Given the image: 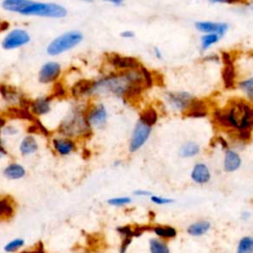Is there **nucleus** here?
I'll list each match as a JSON object with an SVG mask.
<instances>
[{
  "label": "nucleus",
  "mask_w": 253,
  "mask_h": 253,
  "mask_svg": "<svg viewBox=\"0 0 253 253\" xmlns=\"http://www.w3.org/2000/svg\"><path fill=\"white\" fill-rule=\"evenodd\" d=\"M146 86L142 67L139 70L126 71L112 74L99 81H94L91 94H113L116 96L134 98Z\"/></svg>",
  "instance_id": "obj_1"
},
{
  "label": "nucleus",
  "mask_w": 253,
  "mask_h": 253,
  "mask_svg": "<svg viewBox=\"0 0 253 253\" xmlns=\"http://www.w3.org/2000/svg\"><path fill=\"white\" fill-rule=\"evenodd\" d=\"M68 14V10L60 4L38 2L34 0H30L27 6L21 11L22 16H35L44 18H63Z\"/></svg>",
  "instance_id": "obj_2"
},
{
  "label": "nucleus",
  "mask_w": 253,
  "mask_h": 253,
  "mask_svg": "<svg viewBox=\"0 0 253 253\" xmlns=\"http://www.w3.org/2000/svg\"><path fill=\"white\" fill-rule=\"evenodd\" d=\"M231 126L236 129H250L253 122V113L250 106L243 101H235L226 111Z\"/></svg>",
  "instance_id": "obj_3"
},
{
  "label": "nucleus",
  "mask_w": 253,
  "mask_h": 253,
  "mask_svg": "<svg viewBox=\"0 0 253 253\" xmlns=\"http://www.w3.org/2000/svg\"><path fill=\"white\" fill-rule=\"evenodd\" d=\"M83 40V35L79 31H70L53 40L47 47L50 55H58L76 47Z\"/></svg>",
  "instance_id": "obj_4"
},
{
  "label": "nucleus",
  "mask_w": 253,
  "mask_h": 253,
  "mask_svg": "<svg viewBox=\"0 0 253 253\" xmlns=\"http://www.w3.org/2000/svg\"><path fill=\"white\" fill-rule=\"evenodd\" d=\"M59 131L68 136H80L89 131V124L81 112L73 111L61 123Z\"/></svg>",
  "instance_id": "obj_5"
},
{
  "label": "nucleus",
  "mask_w": 253,
  "mask_h": 253,
  "mask_svg": "<svg viewBox=\"0 0 253 253\" xmlns=\"http://www.w3.org/2000/svg\"><path fill=\"white\" fill-rule=\"evenodd\" d=\"M31 42V36L24 29L16 28L5 35L2 40L1 46L5 51H14L20 49Z\"/></svg>",
  "instance_id": "obj_6"
},
{
  "label": "nucleus",
  "mask_w": 253,
  "mask_h": 253,
  "mask_svg": "<svg viewBox=\"0 0 253 253\" xmlns=\"http://www.w3.org/2000/svg\"><path fill=\"white\" fill-rule=\"evenodd\" d=\"M107 59L111 66L119 71H134L139 70L142 67L141 62L132 56H124L121 54H111L107 55Z\"/></svg>",
  "instance_id": "obj_7"
},
{
  "label": "nucleus",
  "mask_w": 253,
  "mask_h": 253,
  "mask_svg": "<svg viewBox=\"0 0 253 253\" xmlns=\"http://www.w3.org/2000/svg\"><path fill=\"white\" fill-rule=\"evenodd\" d=\"M61 72V67L58 62L49 61L44 63L39 71V81L44 84H48L55 81Z\"/></svg>",
  "instance_id": "obj_8"
},
{
  "label": "nucleus",
  "mask_w": 253,
  "mask_h": 253,
  "mask_svg": "<svg viewBox=\"0 0 253 253\" xmlns=\"http://www.w3.org/2000/svg\"><path fill=\"white\" fill-rule=\"evenodd\" d=\"M149 135H150V126L145 124L144 122L140 121L137 124L132 136V141L130 145L131 151H136L139 148H141L147 141Z\"/></svg>",
  "instance_id": "obj_9"
},
{
  "label": "nucleus",
  "mask_w": 253,
  "mask_h": 253,
  "mask_svg": "<svg viewBox=\"0 0 253 253\" xmlns=\"http://www.w3.org/2000/svg\"><path fill=\"white\" fill-rule=\"evenodd\" d=\"M194 99L192 95L188 92H172L166 95V100L169 105L179 111L186 110Z\"/></svg>",
  "instance_id": "obj_10"
},
{
  "label": "nucleus",
  "mask_w": 253,
  "mask_h": 253,
  "mask_svg": "<svg viewBox=\"0 0 253 253\" xmlns=\"http://www.w3.org/2000/svg\"><path fill=\"white\" fill-rule=\"evenodd\" d=\"M195 27L198 31L203 32L205 34L215 33L217 34L219 37H223L229 30V25L227 23H215L211 21L197 22L195 24Z\"/></svg>",
  "instance_id": "obj_11"
},
{
  "label": "nucleus",
  "mask_w": 253,
  "mask_h": 253,
  "mask_svg": "<svg viewBox=\"0 0 253 253\" xmlns=\"http://www.w3.org/2000/svg\"><path fill=\"white\" fill-rule=\"evenodd\" d=\"M0 94L3 100L10 105H23V102L25 101L21 93L13 86L1 84L0 85Z\"/></svg>",
  "instance_id": "obj_12"
},
{
  "label": "nucleus",
  "mask_w": 253,
  "mask_h": 253,
  "mask_svg": "<svg viewBox=\"0 0 253 253\" xmlns=\"http://www.w3.org/2000/svg\"><path fill=\"white\" fill-rule=\"evenodd\" d=\"M223 59L225 62V67L223 70V78L226 88H233L235 82V70L231 57V54L228 53L223 54Z\"/></svg>",
  "instance_id": "obj_13"
},
{
  "label": "nucleus",
  "mask_w": 253,
  "mask_h": 253,
  "mask_svg": "<svg viewBox=\"0 0 253 253\" xmlns=\"http://www.w3.org/2000/svg\"><path fill=\"white\" fill-rule=\"evenodd\" d=\"M88 124L94 126H97V128H100L102 126L106 121H107V112L106 109L104 108L103 105H98L96 107H94L88 117L86 118Z\"/></svg>",
  "instance_id": "obj_14"
},
{
  "label": "nucleus",
  "mask_w": 253,
  "mask_h": 253,
  "mask_svg": "<svg viewBox=\"0 0 253 253\" xmlns=\"http://www.w3.org/2000/svg\"><path fill=\"white\" fill-rule=\"evenodd\" d=\"M51 97H40L30 103V108L35 115H46L51 111Z\"/></svg>",
  "instance_id": "obj_15"
},
{
  "label": "nucleus",
  "mask_w": 253,
  "mask_h": 253,
  "mask_svg": "<svg viewBox=\"0 0 253 253\" xmlns=\"http://www.w3.org/2000/svg\"><path fill=\"white\" fill-rule=\"evenodd\" d=\"M3 174L9 180H18L26 175V169L21 164L10 163L4 168Z\"/></svg>",
  "instance_id": "obj_16"
},
{
  "label": "nucleus",
  "mask_w": 253,
  "mask_h": 253,
  "mask_svg": "<svg viewBox=\"0 0 253 253\" xmlns=\"http://www.w3.org/2000/svg\"><path fill=\"white\" fill-rule=\"evenodd\" d=\"M94 81L87 80V79H81L77 81L72 89V95L74 97H81L83 95L91 94V90L93 87Z\"/></svg>",
  "instance_id": "obj_17"
},
{
  "label": "nucleus",
  "mask_w": 253,
  "mask_h": 253,
  "mask_svg": "<svg viewBox=\"0 0 253 253\" xmlns=\"http://www.w3.org/2000/svg\"><path fill=\"white\" fill-rule=\"evenodd\" d=\"M29 2L30 0H3L1 6L7 12L20 14Z\"/></svg>",
  "instance_id": "obj_18"
},
{
  "label": "nucleus",
  "mask_w": 253,
  "mask_h": 253,
  "mask_svg": "<svg viewBox=\"0 0 253 253\" xmlns=\"http://www.w3.org/2000/svg\"><path fill=\"white\" fill-rule=\"evenodd\" d=\"M53 144L55 150L61 155H67L73 151L75 148L74 143L72 140L68 139H54L53 141Z\"/></svg>",
  "instance_id": "obj_19"
},
{
  "label": "nucleus",
  "mask_w": 253,
  "mask_h": 253,
  "mask_svg": "<svg viewBox=\"0 0 253 253\" xmlns=\"http://www.w3.org/2000/svg\"><path fill=\"white\" fill-rule=\"evenodd\" d=\"M211 178L210 171L208 167L205 164L199 163L196 164L193 171H192V179L199 184H204L207 183Z\"/></svg>",
  "instance_id": "obj_20"
},
{
  "label": "nucleus",
  "mask_w": 253,
  "mask_h": 253,
  "mask_svg": "<svg viewBox=\"0 0 253 253\" xmlns=\"http://www.w3.org/2000/svg\"><path fill=\"white\" fill-rule=\"evenodd\" d=\"M38 143L32 136L25 137L19 146V150L23 155H30L33 154L38 150Z\"/></svg>",
  "instance_id": "obj_21"
},
{
  "label": "nucleus",
  "mask_w": 253,
  "mask_h": 253,
  "mask_svg": "<svg viewBox=\"0 0 253 253\" xmlns=\"http://www.w3.org/2000/svg\"><path fill=\"white\" fill-rule=\"evenodd\" d=\"M188 109V116L189 117H205L207 115V106L203 101L194 99L191 104L189 105Z\"/></svg>",
  "instance_id": "obj_22"
},
{
  "label": "nucleus",
  "mask_w": 253,
  "mask_h": 253,
  "mask_svg": "<svg viewBox=\"0 0 253 253\" xmlns=\"http://www.w3.org/2000/svg\"><path fill=\"white\" fill-rule=\"evenodd\" d=\"M241 161H240V157L239 155L233 151L230 150L227 152L226 154V158H225V169L227 171H235L236 170L239 166H240Z\"/></svg>",
  "instance_id": "obj_23"
},
{
  "label": "nucleus",
  "mask_w": 253,
  "mask_h": 253,
  "mask_svg": "<svg viewBox=\"0 0 253 253\" xmlns=\"http://www.w3.org/2000/svg\"><path fill=\"white\" fill-rule=\"evenodd\" d=\"M210 228H211V224L209 221L206 220L199 221V223L193 224L188 228V234L194 236H200L206 234L210 230Z\"/></svg>",
  "instance_id": "obj_24"
},
{
  "label": "nucleus",
  "mask_w": 253,
  "mask_h": 253,
  "mask_svg": "<svg viewBox=\"0 0 253 253\" xmlns=\"http://www.w3.org/2000/svg\"><path fill=\"white\" fill-rule=\"evenodd\" d=\"M141 121L147 126H152L157 121V113L153 108H147L141 114Z\"/></svg>",
  "instance_id": "obj_25"
},
{
  "label": "nucleus",
  "mask_w": 253,
  "mask_h": 253,
  "mask_svg": "<svg viewBox=\"0 0 253 253\" xmlns=\"http://www.w3.org/2000/svg\"><path fill=\"white\" fill-rule=\"evenodd\" d=\"M199 146L195 143H187L180 149V155L183 157H192L199 152Z\"/></svg>",
  "instance_id": "obj_26"
},
{
  "label": "nucleus",
  "mask_w": 253,
  "mask_h": 253,
  "mask_svg": "<svg viewBox=\"0 0 253 253\" xmlns=\"http://www.w3.org/2000/svg\"><path fill=\"white\" fill-rule=\"evenodd\" d=\"M149 245L151 253H169V249L166 243L160 239H151Z\"/></svg>",
  "instance_id": "obj_27"
},
{
  "label": "nucleus",
  "mask_w": 253,
  "mask_h": 253,
  "mask_svg": "<svg viewBox=\"0 0 253 253\" xmlns=\"http://www.w3.org/2000/svg\"><path fill=\"white\" fill-rule=\"evenodd\" d=\"M154 233L164 238H171L176 235L175 229L171 227H163V226H157L153 229Z\"/></svg>",
  "instance_id": "obj_28"
},
{
  "label": "nucleus",
  "mask_w": 253,
  "mask_h": 253,
  "mask_svg": "<svg viewBox=\"0 0 253 253\" xmlns=\"http://www.w3.org/2000/svg\"><path fill=\"white\" fill-rule=\"evenodd\" d=\"M25 244V240L23 238H14L6 243L4 246V251L7 253H13L22 248Z\"/></svg>",
  "instance_id": "obj_29"
},
{
  "label": "nucleus",
  "mask_w": 253,
  "mask_h": 253,
  "mask_svg": "<svg viewBox=\"0 0 253 253\" xmlns=\"http://www.w3.org/2000/svg\"><path fill=\"white\" fill-rule=\"evenodd\" d=\"M253 252V241L251 237H243L237 248V253H252Z\"/></svg>",
  "instance_id": "obj_30"
},
{
  "label": "nucleus",
  "mask_w": 253,
  "mask_h": 253,
  "mask_svg": "<svg viewBox=\"0 0 253 253\" xmlns=\"http://www.w3.org/2000/svg\"><path fill=\"white\" fill-rule=\"evenodd\" d=\"M219 36L215 33L206 34L204 37H202V49L207 50L212 45L217 44L219 41Z\"/></svg>",
  "instance_id": "obj_31"
},
{
  "label": "nucleus",
  "mask_w": 253,
  "mask_h": 253,
  "mask_svg": "<svg viewBox=\"0 0 253 253\" xmlns=\"http://www.w3.org/2000/svg\"><path fill=\"white\" fill-rule=\"evenodd\" d=\"M239 87L247 94V96L251 99L253 96V79L248 78L239 83Z\"/></svg>",
  "instance_id": "obj_32"
},
{
  "label": "nucleus",
  "mask_w": 253,
  "mask_h": 253,
  "mask_svg": "<svg viewBox=\"0 0 253 253\" xmlns=\"http://www.w3.org/2000/svg\"><path fill=\"white\" fill-rule=\"evenodd\" d=\"M0 133H2L4 136H14L16 134H18V130L17 128L13 126H3L1 130H0Z\"/></svg>",
  "instance_id": "obj_33"
},
{
  "label": "nucleus",
  "mask_w": 253,
  "mask_h": 253,
  "mask_svg": "<svg viewBox=\"0 0 253 253\" xmlns=\"http://www.w3.org/2000/svg\"><path fill=\"white\" fill-rule=\"evenodd\" d=\"M132 200L130 198H126V197H123V198H114L108 201L109 204L113 205V206H123L126 204H129Z\"/></svg>",
  "instance_id": "obj_34"
},
{
  "label": "nucleus",
  "mask_w": 253,
  "mask_h": 253,
  "mask_svg": "<svg viewBox=\"0 0 253 253\" xmlns=\"http://www.w3.org/2000/svg\"><path fill=\"white\" fill-rule=\"evenodd\" d=\"M118 232H119L122 235H125L126 237L134 236L133 231H132V229H131L129 226H126V227H123V228H119V229H118Z\"/></svg>",
  "instance_id": "obj_35"
},
{
  "label": "nucleus",
  "mask_w": 253,
  "mask_h": 253,
  "mask_svg": "<svg viewBox=\"0 0 253 253\" xmlns=\"http://www.w3.org/2000/svg\"><path fill=\"white\" fill-rule=\"evenodd\" d=\"M151 201L155 204H158V205H164V204H169V203H172L173 200L172 199H166V198H161V197H151Z\"/></svg>",
  "instance_id": "obj_36"
},
{
  "label": "nucleus",
  "mask_w": 253,
  "mask_h": 253,
  "mask_svg": "<svg viewBox=\"0 0 253 253\" xmlns=\"http://www.w3.org/2000/svg\"><path fill=\"white\" fill-rule=\"evenodd\" d=\"M66 94V91H65V88L62 87V85L60 83H56L54 85V95L55 96H63V95Z\"/></svg>",
  "instance_id": "obj_37"
},
{
  "label": "nucleus",
  "mask_w": 253,
  "mask_h": 253,
  "mask_svg": "<svg viewBox=\"0 0 253 253\" xmlns=\"http://www.w3.org/2000/svg\"><path fill=\"white\" fill-rule=\"evenodd\" d=\"M250 137H251V132H250L249 129L240 130V132H239V138H240V140L246 141V140H249Z\"/></svg>",
  "instance_id": "obj_38"
},
{
  "label": "nucleus",
  "mask_w": 253,
  "mask_h": 253,
  "mask_svg": "<svg viewBox=\"0 0 253 253\" xmlns=\"http://www.w3.org/2000/svg\"><path fill=\"white\" fill-rule=\"evenodd\" d=\"M131 237H126V239L123 241L122 245H121V253H126V248L129 247V245L131 244Z\"/></svg>",
  "instance_id": "obj_39"
},
{
  "label": "nucleus",
  "mask_w": 253,
  "mask_h": 253,
  "mask_svg": "<svg viewBox=\"0 0 253 253\" xmlns=\"http://www.w3.org/2000/svg\"><path fill=\"white\" fill-rule=\"evenodd\" d=\"M121 37L124 39H133L135 37V34L132 31H124L121 33Z\"/></svg>",
  "instance_id": "obj_40"
},
{
  "label": "nucleus",
  "mask_w": 253,
  "mask_h": 253,
  "mask_svg": "<svg viewBox=\"0 0 253 253\" xmlns=\"http://www.w3.org/2000/svg\"><path fill=\"white\" fill-rule=\"evenodd\" d=\"M225 3H228V4H237V3H246V0H225Z\"/></svg>",
  "instance_id": "obj_41"
},
{
  "label": "nucleus",
  "mask_w": 253,
  "mask_h": 253,
  "mask_svg": "<svg viewBox=\"0 0 253 253\" xmlns=\"http://www.w3.org/2000/svg\"><path fill=\"white\" fill-rule=\"evenodd\" d=\"M103 1H106V2H109V3H113L115 5H121L125 0H103Z\"/></svg>",
  "instance_id": "obj_42"
},
{
  "label": "nucleus",
  "mask_w": 253,
  "mask_h": 253,
  "mask_svg": "<svg viewBox=\"0 0 253 253\" xmlns=\"http://www.w3.org/2000/svg\"><path fill=\"white\" fill-rule=\"evenodd\" d=\"M153 53H154V55H155L156 58H162V57H163L162 52H161L160 50H158L157 48H154V49H153Z\"/></svg>",
  "instance_id": "obj_43"
},
{
  "label": "nucleus",
  "mask_w": 253,
  "mask_h": 253,
  "mask_svg": "<svg viewBox=\"0 0 253 253\" xmlns=\"http://www.w3.org/2000/svg\"><path fill=\"white\" fill-rule=\"evenodd\" d=\"M6 155V151L2 145H0V160L3 158Z\"/></svg>",
  "instance_id": "obj_44"
},
{
  "label": "nucleus",
  "mask_w": 253,
  "mask_h": 253,
  "mask_svg": "<svg viewBox=\"0 0 253 253\" xmlns=\"http://www.w3.org/2000/svg\"><path fill=\"white\" fill-rule=\"evenodd\" d=\"M135 194L138 195V196H147V195H150V193L146 192V191H136Z\"/></svg>",
  "instance_id": "obj_45"
},
{
  "label": "nucleus",
  "mask_w": 253,
  "mask_h": 253,
  "mask_svg": "<svg viewBox=\"0 0 253 253\" xmlns=\"http://www.w3.org/2000/svg\"><path fill=\"white\" fill-rule=\"evenodd\" d=\"M211 3H225V0H209Z\"/></svg>",
  "instance_id": "obj_46"
},
{
  "label": "nucleus",
  "mask_w": 253,
  "mask_h": 253,
  "mask_svg": "<svg viewBox=\"0 0 253 253\" xmlns=\"http://www.w3.org/2000/svg\"><path fill=\"white\" fill-rule=\"evenodd\" d=\"M5 125V123H4V120L1 118V116H0V130H1V128L2 126Z\"/></svg>",
  "instance_id": "obj_47"
},
{
  "label": "nucleus",
  "mask_w": 253,
  "mask_h": 253,
  "mask_svg": "<svg viewBox=\"0 0 253 253\" xmlns=\"http://www.w3.org/2000/svg\"><path fill=\"white\" fill-rule=\"evenodd\" d=\"M83 1H87V2H91V1H93V0H83Z\"/></svg>",
  "instance_id": "obj_48"
}]
</instances>
